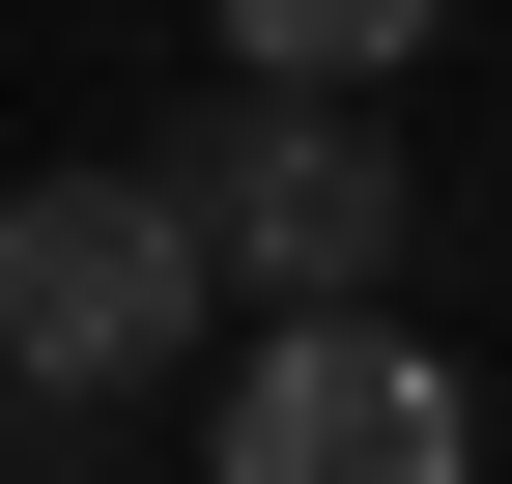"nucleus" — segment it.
<instances>
[{
	"label": "nucleus",
	"instance_id": "nucleus-1",
	"mask_svg": "<svg viewBox=\"0 0 512 484\" xmlns=\"http://www.w3.org/2000/svg\"><path fill=\"white\" fill-rule=\"evenodd\" d=\"M200 200L171 171H29L0 200V399H143L171 342H200Z\"/></svg>",
	"mask_w": 512,
	"mask_h": 484
},
{
	"label": "nucleus",
	"instance_id": "nucleus-2",
	"mask_svg": "<svg viewBox=\"0 0 512 484\" xmlns=\"http://www.w3.org/2000/svg\"><path fill=\"white\" fill-rule=\"evenodd\" d=\"M200 484H484V399H456V342H399V285L370 314H256Z\"/></svg>",
	"mask_w": 512,
	"mask_h": 484
},
{
	"label": "nucleus",
	"instance_id": "nucleus-3",
	"mask_svg": "<svg viewBox=\"0 0 512 484\" xmlns=\"http://www.w3.org/2000/svg\"><path fill=\"white\" fill-rule=\"evenodd\" d=\"M171 200H200V257L285 285V314H370V285H399V143H370V114H313V86H256Z\"/></svg>",
	"mask_w": 512,
	"mask_h": 484
},
{
	"label": "nucleus",
	"instance_id": "nucleus-4",
	"mask_svg": "<svg viewBox=\"0 0 512 484\" xmlns=\"http://www.w3.org/2000/svg\"><path fill=\"white\" fill-rule=\"evenodd\" d=\"M200 29H228V86H399L456 0H200Z\"/></svg>",
	"mask_w": 512,
	"mask_h": 484
}]
</instances>
